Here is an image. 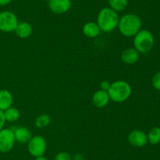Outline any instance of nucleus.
Instances as JSON below:
<instances>
[{
    "instance_id": "6",
    "label": "nucleus",
    "mask_w": 160,
    "mask_h": 160,
    "mask_svg": "<svg viewBox=\"0 0 160 160\" xmlns=\"http://www.w3.org/2000/svg\"><path fill=\"white\" fill-rule=\"evenodd\" d=\"M47 148V142L45 138L40 135L32 136L28 143V151L33 157L45 155Z\"/></svg>"
},
{
    "instance_id": "25",
    "label": "nucleus",
    "mask_w": 160,
    "mask_h": 160,
    "mask_svg": "<svg viewBox=\"0 0 160 160\" xmlns=\"http://www.w3.org/2000/svg\"><path fill=\"white\" fill-rule=\"evenodd\" d=\"M12 0H0V6H5L9 5Z\"/></svg>"
},
{
    "instance_id": "8",
    "label": "nucleus",
    "mask_w": 160,
    "mask_h": 160,
    "mask_svg": "<svg viewBox=\"0 0 160 160\" xmlns=\"http://www.w3.org/2000/svg\"><path fill=\"white\" fill-rule=\"evenodd\" d=\"M128 142L131 145L137 147H142L148 144V136L144 131L140 130H134L128 134Z\"/></svg>"
},
{
    "instance_id": "15",
    "label": "nucleus",
    "mask_w": 160,
    "mask_h": 160,
    "mask_svg": "<svg viewBox=\"0 0 160 160\" xmlns=\"http://www.w3.org/2000/svg\"><path fill=\"white\" fill-rule=\"evenodd\" d=\"M13 102V97L12 93L7 89L0 90V110L6 111L9 108L12 107Z\"/></svg>"
},
{
    "instance_id": "19",
    "label": "nucleus",
    "mask_w": 160,
    "mask_h": 160,
    "mask_svg": "<svg viewBox=\"0 0 160 160\" xmlns=\"http://www.w3.org/2000/svg\"><path fill=\"white\" fill-rule=\"evenodd\" d=\"M51 122V118L47 114H42L38 116L35 119V126L38 128H44L48 125Z\"/></svg>"
},
{
    "instance_id": "21",
    "label": "nucleus",
    "mask_w": 160,
    "mask_h": 160,
    "mask_svg": "<svg viewBox=\"0 0 160 160\" xmlns=\"http://www.w3.org/2000/svg\"><path fill=\"white\" fill-rule=\"evenodd\" d=\"M152 86L156 90L160 91V72L155 74L152 79Z\"/></svg>"
},
{
    "instance_id": "12",
    "label": "nucleus",
    "mask_w": 160,
    "mask_h": 160,
    "mask_svg": "<svg viewBox=\"0 0 160 160\" xmlns=\"http://www.w3.org/2000/svg\"><path fill=\"white\" fill-rule=\"evenodd\" d=\"M15 136V140L17 142L20 144H26L32 137L31 132L28 128L23 126L16 127L12 130Z\"/></svg>"
},
{
    "instance_id": "7",
    "label": "nucleus",
    "mask_w": 160,
    "mask_h": 160,
    "mask_svg": "<svg viewBox=\"0 0 160 160\" xmlns=\"http://www.w3.org/2000/svg\"><path fill=\"white\" fill-rule=\"evenodd\" d=\"M15 136L12 129L3 128L0 130V153H8L15 145Z\"/></svg>"
},
{
    "instance_id": "22",
    "label": "nucleus",
    "mask_w": 160,
    "mask_h": 160,
    "mask_svg": "<svg viewBox=\"0 0 160 160\" xmlns=\"http://www.w3.org/2000/svg\"><path fill=\"white\" fill-rule=\"evenodd\" d=\"M110 85L111 83H109V81L104 80V81H102L101 83H100V88H101L100 89H102V90H105V91H108L109 90V87H110Z\"/></svg>"
},
{
    "instance_id": "14",
    "label": "nucleus",
    "mask_w": 160,
    "mask_h": 160,
    "mask_svg": "<svg viewBox=\"0 0 160 160\" xmlns=\"http://www.w3.org/2000/svg\"><path fill=\"white\" fill-rule=\"evenodd\" d=\"M83 34L88 38H91V39H94L99 35L101 33V30H100L99 27L97 24L96 22H87L84 24L82 28Z\"/></svg>"
},
{
    "instance_id": "26",
    "label": "nucleus",
    "mask_w": 160,
    "mask_h": 160,
    "mask_svg": "<svg viewBox=\"0 0 160 160\" xmlns=\"http://www.w3.org/2000/svg\"><path fill=\"white\" fill-rule=\"evenodd\" d=\"M34 160H48V158L46 157H45L44 155H42V156H38V157H36L34 158Z\"/></svg>"
},
{
    "instance_id": "1",
    "label": "nucleus",
    "mask_w": 160,
    "mask_h": 160,
    "mask_svg": "<svg viewBox=\"0 0 160 160\" xmlns=\"http://www.w3.org/2000/svg\"><path fill=\"white\" fill-rule=\"evenodd\" d=\"M142 22L140 17L134 13H126L120 17L119 31L125 37H134L141 29Z\"/></svg>"
},
{
    "instance_id": "4",
    "label": "nucleus",
    "mask_w": 160,
    "mask_h": 160,
    "mask_svg": "<svg viewBox=\"0 0 160 160\" xmlns=\"http://www.w3.org/2000/svg\"><path fill=\"white\" fill-rule=\"evenodd\" d=\"M154 43V36L148 30L141 29L134 36V48L140 53H147L151 51Z\"/></svg>"
},
{
    "instance_id": "5",
    "label": "nucleus",
    "mask_w": 160,
    "mask_h": 160,
    "mask_svg": "<svg viewBox=\"0 0 160 160\" xmlns=\"http://www.w3.org/2000/svg\"><path fill=\"white\" fill-rule=\"evenodd\" d=\"M18 23V18L13 12L9 10L0 12V31L5 33L13 32Z\"/></svg>"
},
{
    "instance_id": "2",
    "label": "nucleus",
    "mask_w": 160,
    "mask_h": 160,
    "mask_svg": "<svg viewBox=\"0 0 160 160\" xmlns=\"http://www.w3.org/2000/svg\"><path fill=\"white\" fill-rule=\"evenodd\" d=\"M119 20L120 17L118 13L110 7H105L98 12L96 23L101 31L110 32L118 27Z\"/></svg>"
},
{
    "instance_id": "27",
    "label": "nucleus",
    "mask_w": 160,
    "mask_h": 160,
    "mask_svg": "<svg viewBox=\"0 0 160 160\" xmlns=\"http://www.w3.org/2000/svg\"><path fill=\"white\" fill-rule=\"evenodd\" d=\"M45 1H48V0H45Z\"/></svg>"
},
{
    "instance_id": "11",
    "label": "nucleus",
    "mask_w": 160,
    "mask_h": 160,
    "mask_svg": "<svg viewBox=\"0 0 160 160\" xmlns=\"http://www.w3.org/2000/svg\"><path fill=\"white\" fill-rule=\"evenodd\" d=\"M120 57L124 64H134L140 59V53L134 48H128L122 52Z\"/></svg>"
},
{
    "instance_id": "20",
    "label": "nucleus",
    "mask_w": 160,
    "mask_h": 160,
    "mask_svg": "<svg viewBox=\"0 0 160 160\" xmlns=\"http://www.w3.org/2000/svg\"><path fill=\"white\" fill-rule=\"evenodd\" d=\"M54 160H72V156L67 152H61L55 155Z\"/></svg>"
},
{
    "instance_id": "10",
    "label": "nucleus",
    "mask_w": 160,
    "mask_h": 160,
    "mask_svg": "<svg viewBox=\"0 0 160 160\" xmlns=\"http://www.w3.org/2000/svg\"><path fill=\"white\" fill-rule=\"evenodd\" d=\"M110 98H109L108 91L98 89L94 93L92 96V103L96 108H102L107 106Z\"/></svg>"
},
{
    "instance_id": "24",
    "label": "nucleus",
    "mask_w": 160,
    "mask_h": 160,
    "mask_svg": "<svg viewBox=\"0 0 160 160\" xmlns=\"http://www.w3.org/2000/svg\"><path fill=\"white\" fill-rule=\"evenodd\" d=\"M72 160H85V158L82 154L77 153L73 156H72Z\"/></svg>"
},
{
    "instance_id": "9",
    "label": "nucleus",
    "mask_w": 160,
    "mask_h": 160,
    "mask_svg": "<svg viewBox=\"0 0 160 160\" xmlns=\"http://www.w3.org/2000/svg\"><path fill=\"white\" fill-rule=\"evenodd\" d=\"M48 8L55 14L68 12L72 6L71 0H48Z\"/></svg>"
},
{
    "instance_id": "16",
    "label": "nucleus",
    "mask_w": 160,
    "mask_h": 160,
    "mask_svg": "<svg viewBox=\"0 0 160 160\" xmlns=\"http://www.w3.org/2000/svg\"><path fill=\"white\" fill-rule=\"evenodd\" d=\"M4 116L6 122H15L20 119V111L17 108L10 107L6 111H4Z\"/></svg>"
},
{
    "instance_id": "3",
    "label": "nucleus",
    "mask_w": 160,
    "mask_h": 160,
    "mask_svg": "<svg viewBox=\"0 0 160 160\" xmlns=\"http://www.w3.org/2000/svg\"><path fill=\"white\" fill-rule=\"evenodd\" d=\"M132 88L129 83L124 80H117L111 83L108 90L109 98L116 103L126 101L131 97Z\"/></svg>"
},
{
    "instance_id": "17",
    "label": "nucleus",
    "mask_w": 160,
    "mask_h": 160,
    "mask_svg": "<svg viewBox=\"0 0 160 160\" xmlns=\"http://www.w3.org/2000/svg\"><path fill=\"white\" fill-rule=\"evenodd\" d=\"M109 7L117 13L123 12L128 5V0H108Z\"/></svg>"
},
{
    "instance_id": "18",
    "label": "nucleus",
    "mask_w": 160,
    "mask_h": 160,
    "mask_svg": "<svg viewBox=\"0 0 160 160\" xmlns=\"http://www.w3.org/2000/svg\"><path fill=\"white\" fill-rule=\"evenodd\" d=\"M148 136V142L149 144L156 145L160 143V128L159 127H153L150 130Z\"/></svg>"
},
{
    "instance_id": "23",
    "label": "nucleus",
    "mask_w": 160,
    "mask_h": 160,
    "mask_svg": "<svg viewBox=\"0 0 160 160\" xmlns=\"http://www.w3.org/2000/svg\"><path fill=\"white\" fill-rule=\"evenodd\" d=\"M5 123H6V119L4 116V111L0 110V130L4 128Z\"/></svg>"
},
{
    "instance_id": "13",
    "label": "nucleus",
    "mask_w": 160,
    "mask_h": 160,
    "mask_svg": "<svg viewBox=\"0 0 160 160\" xmlns=\"http://www.w3.org/2000/svg\"><path fill=\"white\" fill-rule=\"evenodd\" d=\"M14 32L20 39H28L32 34L33 28L31 24L28 22H19Z\"/></svg>"
}]
</instances>
